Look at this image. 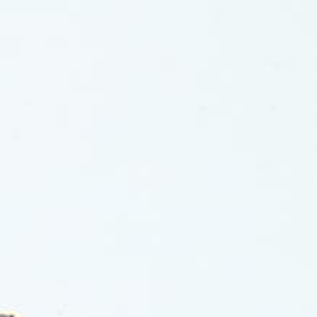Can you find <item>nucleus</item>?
Returning a JSON list of instances; mask_svg holds the SVG:
<instances>
[]
</instances>
